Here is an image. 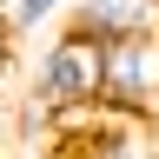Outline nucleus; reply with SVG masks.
Wrapping results in <instances>:
<instances>
[{"label": "nucleus", "mask_w": 159, "mask_h": 159, "mask_svg": "<svg viewBox=\"0 0 159 159\" xmlns=\"http://www.w3.org/2000/svg\"><path fill=\"white\" fill-rule=\"evenodd\" d=\"M99 80H106V47L93 33L66 27L47 53L33 60L27 93H40L47 106H99Z\"/></svg>", "instance_id": "nucleus-1"}, {"label": "nucleus", "mask_w": 159, "mask_h": 159, "mask_svg": "<svg viewBox=\"0 0 159 159\" xmlns=\"http://www.w3.org/2000/svg\"><path fill=\"white\" fill-rule=\"evenodd\" d=\"M99 106L119 119H159V33L146 40H113L106 47V80H99Z\"/></svg>", "instance_id": "nucleus-2"}, {"label": "nucleus", "mask_w": 159, "mask_h": 159, "mask_svg": "<svg viewBox=\"0 0 159 159\" xmlns=\"http://www.w3.org/2000/svg\"><path fill=\"white\" fill-rule=\"evenodd\" d=\"M60 159H159V146H152V126H146V119H119V113L99 106V119L86 133H66V139H60Z\"/></svg>", "instance_id": "nucleus-3"}, {"label": "nucleus", "mask_w": 159, "mask_h": 159, "mask_svg": "<svg viewBox=\"0 0 159 159\" xmlns=\"http://www.w3.org/2000/svg\"><path fill=\"white\" fill-rule=\"evenodd\" d=\"M73 27L93 33L99 47L146 40V33H159V0H73Z\"/></svg>", "instance_id": "nucleus-4"}, {"label": "nucleus", "mask_w": 159, "mask_h": 159, "mask_svg": "<svg viewBox=\"0 0 159 159\" xmlns=\"http://www.w3.org/2000/svg\"><path fill=\"white\" fill-rule=\"evenodd\" d=\"M73 0H13L7 7V20H13V33H33V27H47L53 13H66Z\"/></svg>", "instance_id": "nucleus-5"}, {"label": "nucleus", "mask_w": 159, "mask_h": 159, "mask_svg": "<svg viewBox=\"0 0 159 159\" xmlns=\"http://www.w3.org/2000/svg\"><path fill=\"white\" fill-rule=\"evenodd\" d=\"M13 73V33H0V80Z\"/></svg>", "instance_id": "nucleus-6"}, {"label": "nucleus", "mask_w": 159, "mask_h": 159, "mask_svg": "<svg viewBox=\"0 0 159 159\" xmlns=\"http://www.w3.org/2000/svg\"><path fill=\"white\" fill-rule=\"evenodd\" d=\"M0 7H13V0H0Z\"/></svg>", "instance_id": "nucleus-7"}]
</instances>
